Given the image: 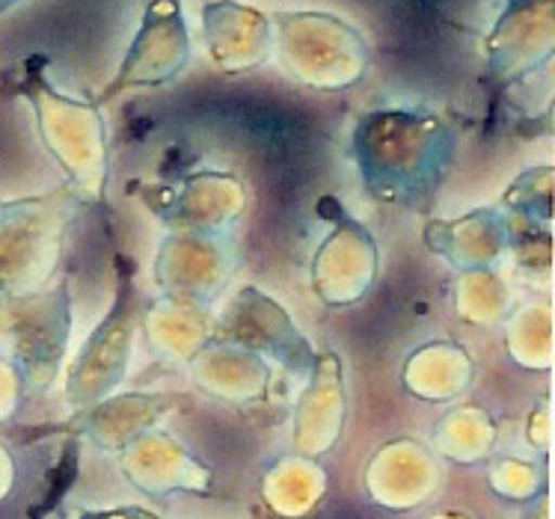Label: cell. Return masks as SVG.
Returning a JSON list of instances; mask_svg holds the SVG:
<instances>
[{
	"label": "cell",
	"instance_id": "cell-2",
	"mask_svg": "<svg viewBox=\"0 0 555 519\" xmlns=\"http://www.w3.org/2000/svg\"><path fill=\"white\" fill-rule=\"evenodd\" d=\"M83 519H158L155 514L140 508H125V510H102V514H87Z\"/></svg>",
	"mask_w": 555,
	"mask_h": 519
},
{
	"label": "cell",
	"instance_id": "cell-1",
	"mask_svg": "<svg viewBox=\"0 0 555 519\" xmlns=\"http://www.w3.org/2000/svg\"><path fill=\"white\" fill-rule=\"evenodd\" d=\"M125 306H128V294L119 297V303L111 312V321L102 324V329L95 333L87 345V350L80 353L78 372H95L102 374L107 365H114L116 374H122L125 353H128V324H125Z\"/></svg>",
	"mask_w": 555,
	"mask_h": 519
}]
</instances>
